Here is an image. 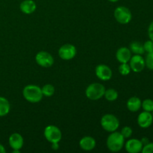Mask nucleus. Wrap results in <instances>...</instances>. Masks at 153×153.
<instances>
[{"instance_id": "nucleus-27", "label": "nucleus", "mask_w": 153, "mask_h": 153, "mask_svg": "<svg viewBox=\"0 0 153 153\" xmlns=\"http://www.w3.org/2000/svg\"><path fill=\"white\" fill-rule=\"evenodd\" d=\"M141 152L143 153H153V143H148L143 146Z\"/></svg>"}, {"instance_id": "nucleus-10", "label": "nucleus", "mask_w": 153, "mask_h": 153, "mask_svg": "<svg viewBox=\"0 0 153 153\" xmlns=\"http://www.w3.org/2000/svg\"><path fill=\"white\" fill-rule=\"evenodd\" d=\"M96 76L99 79L102 81L110 80L112 77V70L105 64H99L95 70Z\"/></svg>"}, {"instance_id": "nucleus-7", "label": "nucleus", "mask_w": 153, "mask_h": 153, "mask_svg": "<svg viewBox=\"0 0 153 153\" xmlns=\"http://www.w3.org/2000/svg\"><path fill=\"white\" fill-rule=\"evenodd\" d=\"M77 49L73 44H64L60 47L58 55L60 58L65 61H69L76 57Z\"/></svg>"}, {"instance_id": "nucleus-19", "label": "nucleus", "mask_w": 153, "mask_h": 153, "mask_svg": "<svg viewBox=\"0 0 153 153\" xmlns=\"http://www.w3.org/2000/svg\"><path fill=\"white\" fill-rule=\"evenodd\" d=\"M129 49L132 53L134 55H143L145 52L144 48H143V44H142L140 42L134 41L131 43L129 46Z\"/></svg>"}, {"instance_id": "nucleus-13", "label": "nucleus", "mask_w": 153, "mask_h": 153, "mask_svg": "<svg viewBox=\"0 0 153 153\" xmlns=\"http://www.w3.org/2000/svg\"><path fill=\"white\" fill-rule=\"evenodd\" d=\"M9 145L13 150H20L23 146L24 140L19 133H13L9 137Z\"/></svg>"}, {"instance_id": "nucleus-28", "label": "nucleus", "mask_w": 153, "mask_h": 153, "mask_svg": "<svg viewBox=\"0 0 153 153\" xmlns=\"http://www.w3.org/2000/svg\"><path fill=\"white\" fill-rule=\"evenodd\" d=\"M148 35L149 39L153 41V21L149 24V28H148Z\"/></svg>"}, {"instance_id": "nucleus-11", "label": "nucleus", "mask_w": 153, "mask_h": 153, "mask_svg": "<svg viewBox=\"0 0 153 153\" xmlns=\"http://www.w3.org/2000/svg\"><path fill=\"white\" fill-rule=\"evenodd\" d=\"M153 117L151 112L143 111L137 117V124L140 128H146L152 126Z\"/></svg>"}, {"instance_id": "nucleus-23", "label": "nucleus", "mask_w": 153, "mask_h": 153, "mask_svg": "<svg viewBox=\"0 0 153 153\" xmlns=\"http://www.w3.org/2000/svg\"><path fill=\"white\" fill-rule=\"evenodd\" d=\"M131 67L128 63H123L119 67V72L123 76H127L131 72Z\"/></svg>"}, {"instance_id": "nucleus-14", "label": "nucleus", "mask_w": 153, "mask_h": 153, "mask_svg": "<svg viewBox=\"0 0 153 153\" xmlns=\"http://www.w3.org/2000/svg\"><path fill=\"white\" fill-rule=\"evenodd\" d=\"M116 58L117 60L121 64L128 63L131 58V52L128 48L121 47L117 51Z\"/></svg>"}, {"instance_id": "nucleus-4", "label": "nucleus", "mask_w": 153, "mask_h": 153, "mask_svg": "<svg viewBox=\"0 0 153 153\" xmlns=\"http://www.w3.org/2000/svg\"><path fill=\"white\" fill-rule=\"evenodd\" d=\"M101 126L104 130L108 132L117 131L120 126V121L116 116L113 114H105L101 119Z\"/></svg>"}, {"instance_id": "nucleus-3", "label": "nucleus", "mask_w": 153, "mask_h": 153, "mask_svg": "<svg viewBox=\"0 0 153 153\" xmlns=\"http://www.w3.org/2000/svg\"><path fill=\"white\" fill-rule=\"evenodd\" d=\"M105 88L100 83H93L87 88L85 95L89 100L96 101L104 97Z\"/></svg>"}, {"instance_id": "nucleus-16", "label": "nucleus", "mask_w": 153, "mask_h": 153, "mask_svg": "<svg viewBox=\"0 0 153 153\" xmlns=\"http://www.w3.org/2000/svg\"><path fill=\"white\" fill-rule=\"evenodd\" d=\"M19 8L22 13L25 14H31L35 11L37 5L35 1L33 0H24L21 2Z\"/></svg>"}, {"instance_id": "nucleus-5", "label": "nucleus", "mask_w": 153, "mask_h": 153, "mask_svg": "<svg viewBox=\"0 0 153 153\" xmlns=\"http://www.w3.org/2000/svg\"><path fill=\"white\" fill-rule=\"evenodd\" d=\"M114 17L120 24H128L132 19V14L129 9L124 6H119L114 10Z\"/></svg>"}, {"instance_id": "nucleus-9", "label": "nucleus", "mask_w": 153, "mask_h": 153, "mask_svg": "<svg viewBox=\"0 0 153 153\" xmlns=\"http://www.w3.org/2000/svg\"><path fill=\"white\" fill-rule=\"evenodd\" d=\"M129 66L131 70L134 73H140L146 67L145 59L140 55H134L131 56L129 61Z\"/></svg>"}, {"instance_id": "nucleus-18", "label": "nucleus", "mask_w": 153, "mask_h": 153, "mask_svg": "<svg viewBox=\"0 0 153 153\" xmlns=\"http://www.w3.org/2000/svg\"><path fill=\"white\" fill-rule=\"evenodd\" d=\"M10 109V102L6 98L0 97V117H4L9 113Z\"/></svg>"}, {"instance_id": "nucleus-33", "label": "nucleus", "mask_w": 153, "mask_h": 153, "mask_svg": "<svg viewBox=\"0 0 153 153\" xmlns=\"http://www.w3.org/2000/svg\"><path fill=\"white\" fill-rule=\"evenodd\" d=\"M19 152H20V150H13V153H19Z\"/></svg>"}, {"instance_id": "nucleus-24", "label": "nucleus", "mask_w": 153, "mask_h": 153, "mask_svg": "<svg viewBox=\"0 0 153 153\" xmlns=\"http://www.w3.org/2000/svg\"><path fill=\"white\" fill-rule=\"evenodd\" d=\"M145 64L149 70H153V52L147 53L145 58Z\"/></svg>"}, {"instance_id": "nucleus-12", "label": "nucleus", "mask_w": 153, "mask_h": 153, "mask_svg": "<svg viewBox=\"0 0 153 153\" xmlns=\"http://www.w3.org/2000/svg\"><path fill=\"white\" fill-rule=\"evenodd\" d=\"M124 145H125L126 150L129 153H138L141 152L143 148V144L140 140L135 138L130 139Z\"/></svg>"}, {"instance_id": "nucleus-20", "label": "nucleus", "mask_w": 153, "mask_h": 153, "mask_svg": "<svg viewBox=\"0 0 153 153\" xmlns=\"http://www.w3.org/2000/svg\"><path fill=\"white\" fill-rule=\"evenodd\" d=\"M104 97L108 101L114 102L118 98V92L113 88H109V89L105 90Z\"/></svg>"}, {"instance_id": "nucleus-30", "label": "nucleus", "mask_w": 153, "mask_h": 153, "mask_svg": "<svg viewBox=\"0 0 153 153\" xmlns=\"http://www.w3.org/2000/svg\"><path fill=\"white\" fill-rule=\"evenodd\" d=\"M52 148L54 150H57V149H59V144H58V143H52Z\"/></svg>"}, {"instance_id": "nucleus-26", "label": "nucleus", "mask_w": 153, "mask_h": 153, "mask_svg": "<svg viewBox=\"0 0 153 153\" xmlns=\"http://www.w3.org/2000/svg\"><path fill=\"white\" fill-rule=\"evenodd\" d=\"M143 48H144V51L146 52L147 53L149 52H153V41L149 39V40L143 43Z\"/></svg>"}, {"instance_id": "nucleus-21", "label": "nucleus", "mask_w": 153, "mask_h": 153, "mask_svg": "<svg viewBox=\"0 0 153 153\" xmlns=\"http://www.w3.org/2000/svg\"><path fill=\"white\" fill-rule=\"evenodd\" d=\"M41 91L43 95L46 97H52V96H53V94H55V88H54L53 85H50V84L45 85L44 86L41 88Z\"/></svg>"}, {"instance_id": "nucleus-6", "label": "nucleus", "mask_w": 153, "mask_h": 153, "mask_svg": "<svg viewBox=\"0 0 153 153\" xmlns=\"http://www.w3.org/2000/svg\"><path fill=\"white\" fill-rule=\"evenodd\" d=\"M44 137L51 143H59L62 137V134L58 127L50 125L45 128Z\"/></svg>"}, {"instance_id": "nucleus-17", "label": "nucleus", "mask_w": 153, "mask_h": 153, "mask_svg": "<svg viewBox=\"0 0 153 153\" xmlns=\"http://www.w3.org/2000/svg\"><path fill=\"white\" fill-rule=\"evenodd\" d=\"M141 100L137 97H133L128 99L127 101V108L131 112H137L141 108Z\"/></svg>"}, {"instance_id": "nucleus-2", "label": "nucleus", "mask_w": 153, "mask_h": 153, "mask_svg": "<svg viewBox=\"0 0 153 153\" xmlns=\"http://www.w3.org/2000/svg\"><path fill=\"white\" fill-rule=\"evenodd\" d=\"M106 141L108 149L113 152H117L120 151L123 148L125 144V138L121 134L120 132L115 131L111 132Z\"/></svg>"}, {"instance_id": "nucleus-29", "label": "nucleus", "mask_w": 153, "mask_h": 153, "mask_svg": "<svg viewBox=\"0 0 153 153\" xmlns=\"http://www.w3.org/2000/svg\"><path fill=\"white\" fill-rule=\"evenodd\" d=\"M140 141H141L143 146H144V145L147 144L148 143H149V140L147 138V137H143V138L140 140Z\"/></svg>"}, {"instance_id": "nucleus-15", "label": "nucleus", "mask_w": 153, "mask_h": 153, "mask_svg": "<svg viewBox=\"0 0 153 153\" xmlns=\"http://www.w3.org/2000/svg\"><path fill=\"white\" fill-rule=\"evenodd\" d=\"M96 140L91 136L83 137L79 141V146L81 149L85 151H91L96 147Z\"/></svg>"}, {"instance_id": "nucleus-8", "label": "nucleus", "mask_w": 153, "mask_h": 153, "mask_svg": "<svg viewBox=\"0 0 153 153\" xmlns=\"http://www.w3.org/2000/svg\"><path fill=\"white\" fill-rule=\"evenodd\" d=\"M35 61L39 66L42 67H50L54 64L52 55L46 51H40L36 55Z\"/></svg>"}, {"instance_id": "nucleus-25", "label": "nucleus", "mask_w": 153, "mask_h": 153, "mask_svg": "<svg viewBox=\"0 0 153 153\" xmlns=\"http://www.w3.org/2000/svg\"><path fill=\"white\" fill-rule=\"evenodd\" d=\"M132 128L129 126H125L122 128L120 133L124 137V138H129L130 137L132 134Z\"/></svg>"}, {"instance_id": "nucleus-32", "label": "nucleus", "mask_w": 153, "mask_h": 153, "mask_svg": "<svg viewBox=\"0 0 153 153\" xmlns=\"http://www.w3.org/2000/svg\"><path fill=\"white\" fill-rule=\"evenodd\" d=\"M108 1H111V2H117V1H118L119 0H108Z\"/></svg>"}, {"instance_id": "nucleus-22", "label": "nucleus", "mask_w": 153, "mask_h": 153, "mask_svg": "<svg viewBox=\"0 0 153 153\" xmlns=\"http://www.w3.org/2000/svg\"><path fill=\"white\" fill-rule=\"evenodd\" d=\"M141 107L143 111L152 113L153 111V100L150 99H146L141 103Z\"/></svg>"}, {"instance_id": "nucleus-34", "label": "nucleus", "mask_w": 153, "mask_h": 153, "mask_svg": "<svg viewBox=\"0 0 153 153\" xmlns=\"http://www.w3.org/2000/svg\"><path fill=\"white\" fill-rule=\"evenodd\" d=\"M152 117H153V111H152Z\"/></svg>"}, {"instance_id": "nucleus-31", "label": "nucleus", "mask_w": 153, "mask_h": 153, "mask_svg": "<svg viewBox=\"0 0 153 153\" xmlns=\"http://www.w3.org/2000/svg\"><path fill=\"white\" fill-rule=\"evenodd\" d=\"M6 150L5 149H4V146L1 144H0V153H5Z\"/></svg>"}, {"instance_id": "nucleus-1", "label": "nucleus", "mask_w": 153, "mask_h": 153, "mask_svg": "<svg viewBox=\"0 0 153 153\" xmlns=\"http://www.w3.org/2000/svg\"><path fill=\"white\" fill-rule=\"evenodd\" d=\"M22 95L26 101L31 103L39 102L43 99L41 88L37 85H28L23 88Z\"/></svg>"}]
</instances>
